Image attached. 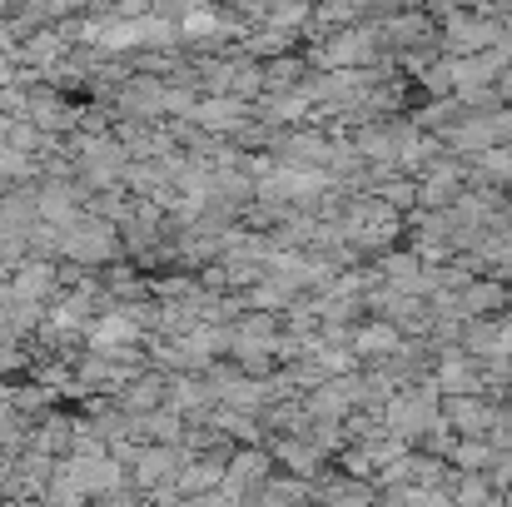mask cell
<instances>
[{
  "mask_svg": "<svg viewBox=\"0 0 512 507\" xmlns=\"http://www.w3.org/2000/svg\"><path fill=\"white\" fill-rule=\"evenodd\" d=\"M433 423H438V388H433V378L418 383V388H398L388 398V408H383V428L398 443H408V448H418Z\"/></svg>",
  "mask_w": 512,
  "mask_h": 507,
  "instance_id": "obj_1",
  "label": "cell"
},
{
  "mask_svg": "<svg viewBox=\"0 0 512 507\" xmlns=\"http://www.w3.org/2000/svg\"><path fill=\"white\" fill-rule=\"evenodd\" d=\"M498 413H503V403H493L483 393H473V398H438V418L458 438H488L493 423H498Z\"/></svg>",
  "mask_w": 512,
  "mask_h": 507,
  "instance_id": "obj_2",
  "label": "cell"
},
{
  "mask_svg": "<svg viewBox=\"0 0 512 507\" xmlns=\"http://www.w3.org/2000/svg\"><path fill=\"white\" fill-rule=\"evenodd\" d=\"M508 309H512V284H503V279H473L458 294L463 324H473V319H503Z\"/></svg>",
  "mask_w": 512,
  "mask_h": 507,
  "instance_id": "obj_3",
  "label": "cell"
},
{
  "mask_svg": "<svg viewBox=\"0 0 512 507\" xmlns=\"http://www.w3.org/2000/svg\"><path fill=\"white\" fill-rule=\"evenodd\" d=\"M443 493L453 507H503V498L493 493V483L483 473H443Z\"/></svg>",
  "mask_w": 512,
  "mask_h": 507,
  "instance_id": "obj_4",
  "label": "cell"
},
{
  "mask_svg": "<svg viewBox=\"0 0 512 507\" xmlns=\"http://www.w3.org/2000/svg\"><path fill=\"white\" fill-rule=\"evenodd\" d=\"M448 468H453V473H483V478H488V473L498 468V448H493L488 438H458Z\"/></svg>",
  "mask_w": 512,
  "mask_h": 507,
  "instance_id": "obj_5",
  "label": "cell"
},
{
  "mask_svg": "<svg viewBox=\"0 0 512 507\" xmlns=\"http://www.w3.org/2000/svg\"><path fill=\"white\" fill-rule=\"evenodd\" d=\"M358 453H363V458H368V468L378 473V468H388V463H398V458H408L413 448H408V443H398V438H393L388 428H373V433H368V438L358 443Z\"/></svg>",
  "mask_w": 512,
  "mask_h": 507,
  "instance_id": "obj_6",
  "label": "cell"
},
{
  "mask_svg": "<svg viewBox=\"0 0 512 507\" xmlns=\"http://www.w3.org/2000/svg\"><path fill=\"white\" fill-rule=\"evenodd\" d=\"M398 219H408L413 209H418V179H403V174H393V179H383L378 189H373Z\"/></svg>",
  "mask_w": 512,
  "mask_h": 507,
  "instance_id": "obj_7",
  "label": "cell"
},
{
  "mask_svg": "<svg viewBox=\"0 0 512 507\" xmlns=\"http://www.w3.org/2000/svg\"><path fill=\"white\" fill-rule=\"evenodd\" d=\"M453 448H458V433H453V428H448V423L438 418V423L428 428V438H423V443H418L413 453H423V458H438V463H448V458H453Z\"/></svg>",
  "mask_w": 512,
  "mask_h": 507,
  "instance_id": "obj_8",
  "label": "cell"
},
{
  "mask_svg": "<svg viewBox=\"0 0 512 507\" xmlns=\"http://www.w3.org/2000/svg\"><path fill=\"white\" fill-rule=\"evenodd\" d=\"M199 115H204V125H209V130H234V125H239V115H244V105H239V100H214V105H204Z\"/></svg>",
  "mask_w": 512,
  "mask_h": 507,
  "instance_id": "obj_9",
  "label": "cell"
},
{
  "mask_svg": "<svg viewBox=\"0 0 512 507\" xmlns=\"http://www.w3.org/2000/svg\"><path fill=\"white\" fill-rule=\"evenodd\" d=\"M398 498H403V507H453L448 503V493L443 488H398Z\"/></svg>",
  "mask_w": 512,
  "mask_h": 507,
  "instance_id": "obj_10",
  "label": "cell"
},
{
  "mask_svg": "<svg viewBox=\"0 0 512 507\" xmlns=\"http://www.w3.org/2000/svg\"><path fill=\"white\" fill-rule=\"evenodd\" d=\"M488 443H493L498 453H512V408H503V413H498V423H493Z\"/></svg>",
  "mask_w": 512,
  "mask_h": 507,
  "instance_id": "obj_11",
  "label": "cell"
},
{
  "mask_svg": "<svg viewBox=\"0 0 512 507\" xmlns=\"http://www.w3.org/2000/svg\"><path fill=\"white\" fill-rule=\"evenodd\" d=\"M503 507H512V488H508V493H503Z\"/></svg>",
  "mask_w": 512,
  "mask_h": 507,
  "instance_id": "obj_12",
  "label": "cell"
}]
</instances>
